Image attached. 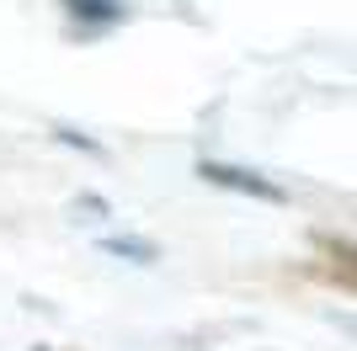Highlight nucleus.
<instances>
[{
  "label": "nucleus",
  "instance_id": "obj_4",
  "mask_svg": "<svg viewBox=\"0 0 357 351\" xmlns=\"http://www.w3.org/2000/svg\"><path fill=\"white\" fill-rule=\"evenodd\" d=\"M54 133H59L64 144H80V149H91V155H96V149H102V144H96V139H86V133H75V128H54Z\"/></svg>",
  "mask_w": 357,
  "mask_h": 351
},
{
  "label": "nucleus",
  "instance_id": "obj_1",
  "mask_svg": "<svg viewBox=\"0 0 357 351\" xmlns=\"http://www.w3.org/2000/svg\"><path fill=\"white\" fill-rule=\"evenodd\" d=\"M197 176H203L208 187H229V192H245V197H261V203H288V192L278 187V181H267V176L245 171V165H219V160H203V165H197Z\"/></svg>",
  "mask_w": 357,
  "mask_h": 351
},
{
  "label": "nucleus",
  "instance_id": "obj_2",
  "mask_svg": "<svg viewBox=\"0 0 357 351\" xmlns=\"http://www.w3.org/2000/svg\"><path fill=\"white\" fill-rule=\"evenodd\" d=\"M107 256H123V261H134V266H155L160 261V245L155 240H134V234H112V240H102Z\"/></svg>",
  "mask_w": 357,
  "mask_h": 351
},
{
  "label": "nucleus",
  "instance_id": "obj_3",
  "mask_svg": "<svg viewBox=\"0 0 357 351\" xmlns=\"http://www.w3.org/2000/svg\"><path fill=\"white\" fill-rule=\"evenodd\" d=\"M64 11L80 16V22H123L128 0H64Z\"/></svg>",
  "mask_w": 357,
  "mask_h": 351
}]
</instances>
